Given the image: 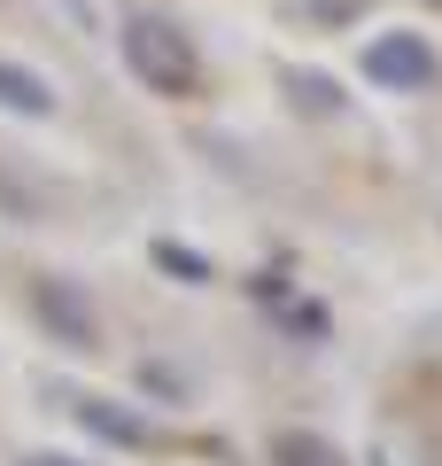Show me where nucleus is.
<instances>
[{"instance_id": "1", "label": "nucleus", "mask_w": 442, "mask_h": 466, "mask_svg": "<svg viewBox=\"0 0 442 466\" xmlns=\"http://www.w3.org/2000/svg\"><path fill=\"white\" fill-rule=\"evenodd\" d=\"M125 63L147 94H171V101H186L202 86V55L171 16H132L125 24Z\"/></svg>"}, {"instance_id": "2", "label": "nucleus", "mask_w": 442, "mask_h": 466, "mask_svg": "<svg viewBox=\"0 0 442 466\" xmlns=\"http://www.w3.org/2000/svg\"><path fill=\"white\" fill-rule=\"evenodd\" d=\"M365 70H373L380 86H396V94H419V86H435V47H427L419 32H396V39H373L365 47Z\"/></svg>"}, {"instance_id": "3", "label": "nucleus", "mask_w": 442, "mask_h": 466, "mask_svg": "<svg viewBox=\"0 0 442 466\" xmlns=\"http://www.w3.org/2000/svg\"><path fill=\"white\" fill-rule=\"evenodd\" d=\"M32 311H39V327H47L63 350H94V334H101L94 303H85L70 280H32Z\"/></svg>"}, {"instance_id": "4", "label": "nucleus", "mask_w": 442, "mask_h": 466, "mask_svg": "<svg viewBox=\"0 0 442 466\" xmlns=\"http://www.w3.org/2000/svg\"><path fill=\"white\" fill-rule=\"evenodd\" d=\"M78 420L101 435V443H125V451H147V420H132L125 404H109V397H85L78 404Z\"/></svg>"}, {"instance_id": "5", "label": "nucleus", "mask_w": 442, "mask_h": 466, "mask_svg": "<svg viewBox=\"0 0 442 466\" xmlns=\"http://www.w3.org/2000/svg\"><path fill=\"white\" fill-rule=\"evenodd\" d=\"M272 466H342V451H334L326 435L287 428V435H272Z\"/></svg>"}, {"instance_id": "6", "label": "nucleus", "mask_w": 442, "mask_h": 466, "mask_svg": "<svg viewBox=\"0 0 442 466\" xmlns=\"http://www.w3.org/2000/svg\"><path fill=\"white\" fill-rule=\"evenodd\" d=\"M0 101H8V109H24V116H47V109H55V94L32 78V70H16V63H0Z\"/></svg>"}, {"instance_id": "7", "label": "nucleus", "mask_w": 442, "mask_h": 466, "mask_svg": "<svg viewBox=\"0 0 442 466\" xmlns=\"http://www.w3.org/2000/svg\"><path fill=\"white\" fill-rule=\"evenodd\" d=\"M156 257H164V265L179 272V280H210V265H202V257H186V249H171V241H164V249H156Z\"/></svg>"}, {"instance_id": "8", "label": "nucleus", "mask_w": 442, "mask_h": 466, "mask_svg": "<svg viewBox=\"0 0 442 466\" xmlns=\"http://www.w3.org/2000/svg\"><path fill=\"white\" fill-rule=\"evenodd\" d=\"M24 466H78V459H55V451H39V459H24Z\"/></svg>"}, {"instance_id": "9", "label": "nucleus", "mask_w": 442, "mask_h": 466, "mask_svg": "<svg viewBox=\"0 0 442 466\" xmlns=\"http://www.w3.org/2000/svg\"><path fill=\"white\" fill-rule=\"evenodd\" d=\"M435 8H442V0H435Z\"/></svg>"}]
</instances>
